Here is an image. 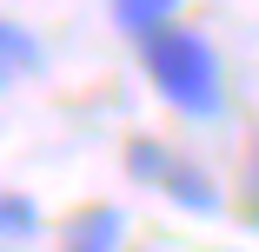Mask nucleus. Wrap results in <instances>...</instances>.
Listing matches in <instances>:
<instances>
[{
    "label": "nucleus",
    "mask_w": 259,
    "mask_h": 252,
    "mask_svg": "<svg viewBox=\"0 0 259 252\" xmlns=\"http://www.w3.org/2000/svg\"><path fill=\"white\" fill-rule=\"evenodd\" d=\"M140 67H146L153 93H160L173 113H186V120H220L226 113V67H220V46L199 27L173 20L153 40H140Z\"/></svg>",
    "instance_id": "1"
},
{
    "label": "nucleus",
    "mask_w": 259,
    "mask_h": 252,
    "mask_svg": "<svg viewBox=\"0 0 259 252\" xmlns=\"http://www.w3.org/2000/svg\"><path fill=\"white\" fill-rule=\"evenodd\" d=\"M126 173H133L140 186H153V192H166L180 213H199V219L226 213V192L213 186V173H206L199 160H186V153H173V146L153 139V133H140V139L126 146Z\"/></svg>",
    "instance_id": "2"
},
{
    "label": "nucleus",
    "mask_w": 259,
    "mask_h": 252,
    "mask_svg": "<svg viewBox=\"0 0 259 252\" xmlns=\"http://www.w3.org/2000/svg\"><path fill=\"white\" fill-rule=\"evenodd\" d=\"M40 73H47V46H40V33H33L27 20H0V93H14V86L40 80Z\"/></svg>",
    "instance_id": "3"
},
{
    "label": "nucleus",
    "mask_w": 259,
    "mask_h": 252,
    "mask_svg": "<svg viewBox=\"0 0 259 252\" xmlns=\"http://www.w3.org/2000/svg\"><path fill=\"white\" fill-rule=\"evenodd\" d=\"M120 239H126V213L120 206H87V213L67 219L60 252H120Z\"/></svg>",
    "instance_id": "4"
},
{
    "label": "nucleus",
    "mask_w": 259,
    "mask_h": 252,
    "mask_svg": "<svg viewBox=\"0 0 259 252\" xmlns=\"http://www.w3.org/2000/svg\"><path fill=\"white\" fill-rule=\"evenodd\" d=\"M107 7H113V27L140 46V40H153V33H160V27H173L180 20V0H107Z\"/></svg>",
    "instance_id": "5"
},
{
    "label": "nucleus",
    "mask_w": 259,
    "mask_h": 252,
    "mask_svg": "<svg viewBox=\"0 0 259 252\" xmlns=\"http://www.w3.org/2000/svg\"><path fill=\"white\" fill-rule=\"evenodd\" d=\"M40 232V206L27 192H14V186H0V245H20V239H33Z\"/></svg>",
    "instance_id": "6"
},
{
    "label": "nucleus",
    "mask_w": 259,
    "mask_h": 252,
    "mask_svg": "<svg viewBox=\"0 0 259 252\" xmlns=\"http://www.w3.org/2000/svg\"><path fill=\"white\" fill-rule=\"evenodd\" d=\"M239 213H246V226L259 232V146L246 153V179H239Z\"/></svg>",
    "instance_id": "7"
}]
</instances>
